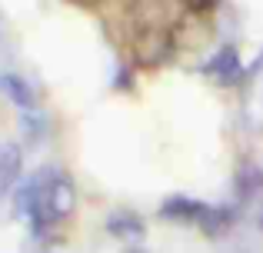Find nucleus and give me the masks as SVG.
<instances>
[{
  "mask_svg": "<svg viewBox=\"0 0 263 253\" xmlns=\"http://www.w3.org/2000/svg\"><path fill=\"white\" fill-rule=\"evenodd\" d=\"M73 207H77V190H73L70 177L64 173H50V180L44 183V190H40L37 203H33L30 210V223L37 233H44L47 227H53L57 220H64V217L73 213Z\"/></svg>",
  "mask_w": 263,
  "mask_h": 253,
  "instance_id": "f257e3e1",
  "label": "nucleus"
},
{
  "mask_svg": "<svg viewBox=\"0 0 263 253\" xmlns=\"http://www.w3.org/2000/svg\"><path fill=\"white\" fill-rule=\"evenodd\" d=\"M170 44H174V37H170L163 27H157V24L143 27V30L137 33V47H134L137 64H143V67H157L163 57H167Z\"/></svg>",
  "mask_w": 263,
  "mask_h": 253,
  "instance_id": "f03ea898",
  "label": "nucleus"
},
{
  "mask_svg": "<svg viewBox=\"0 0 263 253\" xmlns=\"http://www.w3.org/2000/svg\"><path fill=\"white\" fill-rule=\"evenodd\" d=\"M203 73H206L210 80H217V84H223V87L237 84V80L243 77V67H240V53H237V47L223 44V47H220V50L210 57V64L203 67Z\"/></svg>",
  "mask_w": 263,
  "mask_h": 253,
  "instance_id": "7ed1b4c3",
  "label": "nucleus"
},
{
  "mask_svg": "<svg viewBox=\"0 0 263 253\" xmlns=\"http://www.w3.org/2000/svg\"><path fill=\"white\" fill-rule=\"evenodd\" d=\"M0 93L10 104H17L20 110H33L37 107V93H33V87L20 73H0Z\"/></svg>",
  "mask_w": 263,
  "mask_h": 253,
  "instance_id": "20e7f679",
  "label": "nucleus"
},
{
  "mask_svg": "<svg viewBox=\"0 0 263 253\" xmlns=\"http://www.w3.org/2000/svg\"><path fill=\"white\" fill-rule=\"evenodd\" d=\"M20 167H24V153L17 143H0V197L17 183Z\"/></svg>",
  "mask_w": 263,
  "mask_h": 253,
  "instance_id": "39448f33",
  "label": "nucleus"
},
{
  "mask_svg": "<svg viewBox=\"0 0 263 253\" xmlns=\"http://www.w3.org/2000/svg\"><path fill=\"white\" fill-rule=\"evenodd\" d=\"M203 210H206V203H200V200H190V197H170V200L160 207V213L167 217V220H183V223L193 220L197 223Z\"/></svg>",
  "mask_w": 263,
  "mask_h": 253,
  "instance_id": "423d86ee",
  "label": "nucleus"
},
{
  "mask_svg": "<svg viewBox=\"0 0 263 253\" xmlns=\"http://www.w3.org/2000/svg\"><path fill=\"white\" fill-rule=\"evenodd\" d=\"M197 227L203 230L206 237H223V233H230V227H233V210H227V207H206L203 213H200Z\"/></svg>",
  "mask_w": 263,
  "mask_h": 253,
  "instance_id": "0eeeda50",
  "label": "nucleus"
},
{
  "mask_svg": "<svg viewBox=\"0 0 263 253\" xmlns=\"http://www.w3.org/2000/svg\"><path fill=\"white\" fill-rule=\"evenodd\" d=\"M107 230L114 237H143V220L137 213H127V210H117V213L107 217Z\"/></svg>",
  "mask_w": 263,
  "mask_h": 253,
  "instance_id": "6e6552de",
  "label": "nucleus"
},
{
  "mask_svg": "<svg viewBox=\"0 0 263 253\" xmlns=\"http://www.w3.org/2000/svg\"><path fill=\"white\" fill-rule=\"evenodd\" d=\"M24 133L30 137V140L44 137V117H24Z\"/></svg>",
  "mask_w": 263,
  "mask_h": 253,
  "instance_id": "1a4fd4ad",
  "label": "nucleus"
},
{
  "mask_svg": "<svg viewBox=\"0 0 263 253\" xmlns=\"http://www.w3.org/2000/svg\"><path fill=\"white\" fill-rule=\"evenodd\" d=\"M190 4L197 7V10H206V7H213V4H217V0H190Z\"/></svg>",
  "mask_w": 263,
  "mask_h": 253,
  "instance_id": "9d476101",
  "label": "nucleus"
},
{
  "mask_svg": "<svg viewBox=\"0 0 263 253\" xmlns=\"http://www.w3.org/2000/svg\"><path fill=\"white\" fill-rule=\"evenodd\" d=\"M70 4H80V7H93V4H100V0H70Z\"/></svg>",
  "mask_w": 263,
  "mask_h": 253,
  "instance_id": "9b49d317",
  "label": "nucleus"
}]
</instances>
